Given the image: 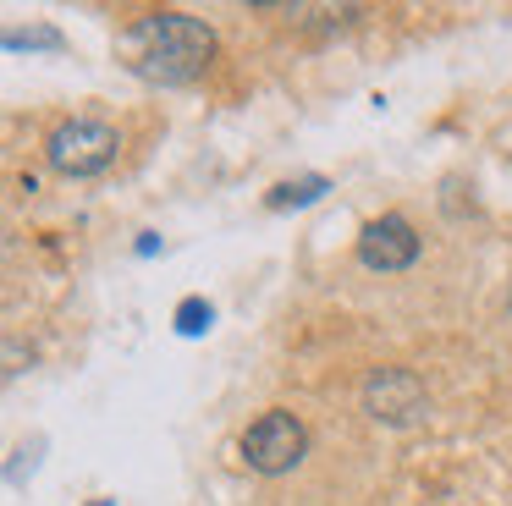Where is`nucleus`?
<instances>
[{"label":"nucleus","instance_id":"39448f33","mask_svg":"<svg viewBox=\"0 0 512 506\" xmlns=\"http://www.w3.org/2000/svg\"><path fill=\"white\" fill-rule=\"evenodd\" d=\"M358 259H364L369 270H386V275L408 270V264L419 259V231H413L402 215H380V220H369L364 237H358Z\"/></svg>","mask_w":512,"mask_h":506},{"label":"nucleus","instance_id":"423d86ee","mask_svg":"<svg viewBox=\"0 0 512 506\" xmlns=\"http://www.w3.org/2000/svg\"><path fill=\"white\" fill-rule=\"evenodd\" d=\"M325 182H298V187H276V193H270V204H309L314 193H320Z\"/></svg>","mask_w":512,"mask_h":506},{"label":"nucleus","instance_id":"20e7f679","mask_svg":"<svg viewBox=\"0 0 512 506\" xmlns=\"http://www.w3.org/2000/svg\"><path fill=\"white\" fill-rule=\"evenodd\" d=\"M424 407H430V396H424V380L413 369H397V363L369 369V380H364V413L375 418V424L408 429V424H419V418H424Z\"/></svg>","mask_w":512,"mask_h":506},{"label":"nucleus","instance_id":"f257e3e1","mask_svg":"<svg viewBox=\"0 0 512 506\" xmlns=\"http://www.w3.org/2000/svg\"><path fill=\"white\" fill-rule=\"evenodd\" d=\"M127 44H133V72L155 83H193L215 55V33L188 11H155L127 33Z\"/></svg>","mask_w":512,"mask_h":506},{"label":"nucleus","instance_id":"0eeeda50","mask_svg":"<svg viewBox=\"0 0 512 506\" xmlns=\"http://www.w3.org/2000/svg\"><path fill=\"white\" fill-rule=\"evenodd\" d=\"M199 319H210V303H188V308H182V330H199Z\"/></svg>","mask_w":512,"mask_h":506},{"label":"nucleus","instance_id":"f03ea898","mask_svg":"<svg viewBox=\"0 0 512 506\" xmlns=\"http://www.w3.org/2000/svg\"><path fill=\"white\" fill-rule=\"evenodd\" d=\"M303 451H309V435H303L298 413H287V407H270V413H259L243 429V462L254 473H265V479L292 473L303 462Z\"/></svg>","mask_w":512,"mask_h":506},{"label":"nucleus","instance_id":"7ed1b4c3","mask_svg":"<svg viewBox=\"0 0 512 506\" xmlns=\"http://www.w3.org/2000/svg\"><path fill=\"white\" fill-rule=\"evenodd\" d=\"M116 149H122V138H116V127H105V121H61L56 132L45 138V160L56 165L61 176H100L105 165L116 160Z\"/></svg>","mask_w":512,"mask_h":506}]
</instances>
